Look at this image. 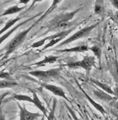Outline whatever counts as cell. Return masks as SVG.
<instances>
[{"label": "cell", "mask_w": 118, "mask_h": 120, "mask_svg": "<svg viewBox=\"0 0 118 120\" xmlns=\"http://www.w3.org/2000/svg\"><path fill=\"white\" fill-rule=\"evenodd\" d=\"M62 39H63L62 38H55V39L50 40V41L49 42V43H47L46 45H45V46H43V48L42 49V51H45L46 49H48V48H50V47H51V46H54L56 43H57V42H61Z\"/></svg>", "instance_id": "44dd1931"}, {"label": "cell", "mask_w": 118, "mask_h": 120, "mask_svg": "<svg viewBox=\"0 0 118 120\" xmlns=\"http://www.w3.org/2000/svg\"><path fill=\"white\" fill-rule=\"evenodd\" d=\"M57 59H58V57H57V56H53V55L46 56L45 59H44L43 60L38 62V63H34L33 65L38 66V67H42V66H45V65H46V64H50V63H54Z\"/></svg>", "instance_id": "8fae6325"}, {"label": "cell", "mask_w": 118, "mask_h": 120, "mask_svg": "<svg viewBox=\"0 0 118 120\" xmlns=\"http://www.w3.org/2000/svg\"><path fill=\"white\" fill-rule=\"evenodd\" d=\"M70 113H71V115H72V116L73 117V119H74V120H79L78 119H77V117L76 116V115L74 114V112L72 111H70Z\"/></svg>", "instance_id": "83f0119b"}, {"label": "cell", "mask_w": 118, "mask_h": 120, "mask_svg": "<svg viewBox=\"0 0 118 120\" xmlns=\"http://www.w3.org/2000/svg\"><path fill=\"white\" fill-rule=\"evenodd\" d=\"M20 113H19V120H36L38 118L41 117V114L32 113L28 111L24 106H22L18 104Z\"/></svg>", "instance_id": "8992f818"}, {"label": "cell", "mask_w": 118, "mask_h": 120, "mask_svg": "<svg viewBox=\"0 0 118 120\" xmlns=\"http://www.w3.org/2000/svg\"><path fill=\"white\" fill-rule=\"evenodd\" d=\"M19 3H22V4H24V5H26L30 0H18Z\"/></svg>", "instance_id": "484cf974"}, {"label": "cell", "mask_w": 118, "mask_h": 120, "mask_svg": "<svg viewBox=\"0 0 118 120\" xmlns=\"http://www.w3.org/2000/svg\"><path fill=\"white\" fill-rule=\"evenodd\" d=\"M60 71H61V70L59 68H54L48 70V71H31V72H30V74L39 79H50L58 76L60 75Z\"/></svg>", "instance_id": "5b68a950"}, {"label": "cell", "mask_w": 118, "mask_h": 120, "mask_svg": "<svg viewBox=\"0 0 118 120\" xmlns=\"http://www.w3.org/2000/svg\"><path fill=\"white\" fill-rule=\"evenodd\" d=\"M116 72H117V79L118 81V63L117 62V69H116Z\"/></svg>", "instance_id": "f546056e"}, {"label": "cell", "mask_w": 118, "mask_h": 120, "mask_svg": "<svg viewBox=\"0 0 118 120\" xmlns=\"http://www.w3.org/2000/svg\"><path fill=\"white\" fill-rule=\"evenodd\" d=\"M78 86L81 88V90H82V91L83 92V94H85V96H86V97L87 98V99H88L90 103H92V105L94 107H95L96 109L97 110V111H99L100 112V113L102 114V115H104V114H106V111H105V110L104 109V107H102V106H100V104H98L97 102H96L95 101H93V100L92 98H91L89 97V96L88 94H87V93H86V92H85V90H83V89H82V87H81V86H80L79 84H78Z\"/></svg>", "instance_id": "4fadbf2b"}, {"label": "cell", "mask_w": 118, "mask_h": 120, "mask_svg": "<svg viewBox=\"0 0 118 120\" xmlns=\"http://www.w3.org/2000/svg\"><path fill=\"white\" fill-rule=\"evenodd\" d=\"M0 120H5V119H4V116H3V115L1 114V117H0Z\"/></svg>", "instance_id": "1f68e13d"}, {"label": "cell", "mask_w": 118, "mask_h": 120, "mask_svg": "<svg viewBox=\"0 0 118 120\" xmlns=\"http://www.w3.org/2000/svg\"><path fill=\"white\" fill-rule=\"evenodd\" d=\"M93 94L97 98H98L99 99L102 100V101H104V102H109L110 100L113 99L111 95H110L109 94H108L107 92L104 91V90H94Z\"/></svg>", "instance_id": "7c38bea8"}, {"label": "cell", "mask_w": 118, "mask_h": 120, "mask_svg": "<svg viewBox=\"0 0 118 120\" xmlns=\"http://www.w3.org/2000/svg\"><path fill=\"white\" fill-rule=\"evenodd\" d=\"M100 22H98L97 23H94V24L86 26V27L79 30L78 31H77L76 33H74L73 34H72L70 37H69L68 38H66L65 40H64V41L61 42V44H59V45L57 46V48L60 47V46H62L64 45H66V44L71 43V42L73 41H76L77 39H80V38H85V37H86V36H88L91 33V31L100 24Z\"/></svg>", "instance_id": "7a4b0ae2"}, {"label": "cell", "mask_w": 118, "mask_h": 120, "mask_svg": "<svg viewBox=\"0 0 118 120\" xmlns=\"http://www.w3.org/2000/svg\"><path fill=\"white\" fill-rule=\"evenodd\" d=\"M41 86L43 88H45L46 90H48L49 91L52 92L54 94H55V95L67 99L66 96H65V91H64L61 87H59V86H54V85H51V84H46V83H42Z\"/></svg>", "instance_id": "52a82bcc"}, {"label": "cell", "mask_w": 118, "mask_h": 120, "mask_svg": "<svg viewBox=\"0 0 118 120\" xmlns=\"http://www.w3.org/2000/svg\"><path fill=\"white\" fill-rule=\"evenodd\" d=\"M25 7H18L17 5L12 6V7H9L8 9H7L3 14L1 15V17L6 16V15H14V14H17V13H19L20 11H22V10H24Z\"/></svg>", "instance_id": "5bb4252c"}, {"label": "cell", "mask_w": 118, "mask_h": 120, "mask_svg": "<svg viewBox=\"0 0 118 120\" xmlns=\"http://www.w3.org/2000/svg\"><path fill=\"white\" fill-rule=\"evenodd\" d=\"M61 1H62V0H53V3H52V5L50 6V8L48 9L47 11H46V12L44 13V14L42 15V16H41V18L38 19L35 22H36V23H38V22H40V21H41V20H42V19H43L44 18H46V16H47V15H49L50 12H52V11H53L54 10V9L56 8V7H57V4L61 3Z\"/></svg>", "instance_id": "e0dca14e"}, {"label": "cell", "mask_w": 118, "mask_h": 120, "mask_svg": "<svg viewBox=\"0 0 118 120\" xmlns=\"http://www.w3.org/2000/svg\"><path fill=\"white\" fill-rule=\"evenodd\" d=\"M110 2H111L113 7L118 11V0H110Z\"/></svg>", "instance_id": "cb8c5ba5"}, {"label": "cell", "mask_w": 118, "mask_h": 120, "mask_svg": "<svg viewBox=\"0 0 118 120\" xmlns=\"http://www.w3.org/2000/svg\"><path fill=\"white\" fill-rule=\"evenodd\" d=\"M113 91H114V94H113V95H115L116 98H118V86H117V87L114 89Z\"/></svg>", "instance_id": "4316f807"}, {"label": "cell", "mask_w": 118, "mask_h": 120, "mask_svg": "<svg viewBox=\"0 0 118 120\" xmlns=\"http://www.w3.org/2000/svg\"><path fill=\"white\" fill-rule=\"evenodd\" d=\"M89 50V46L87 45H80V46H77L72 48H66V49H63V50H58L57 52L60 53H63V52H86L88 51Z\"/></svg>", "instance_id": "9c48e42d"}, {"label": "cell", "mask_w": 118, "mask_h": 120, "mask_svg": "<svg viewBox=\"0 0 118 120\" xmlns=\"http://www.w3.org/2000/svg\"><path fill=\"white\" fill-rule=\"evenodd\" d=\"M36 24H37L36 22L33 23V24L28 29L23 30V31L19 32L18 34L9 42V44L7 46V47H6V50H7L6 56H8L10 54H11L12 52H14L15 50H16L17 48H18V46H20L23 42H24V40L26 39V36H27L28 33L36 26Z\"/></svg>", "instance_id": "6da1fadb"}, {"label": "cell", "mask_w": 118, "mask_h": 120, "mask_svg": "<svg viewBox=\"0 0 118 120\" xmlns=\"http://www.w3.org/2000/svg\"><path fill=\"white\" fill-rule=\"evenodd\" d=\"M0 77H1V79H11V77L10 76V74H8V73H5V72H1Z\"/></svg>", "instance_id": "603a6c76"}, {"label": "cell", "mask_w": 118, "mask_h": 120, "mask_svg": "<svg viewBox=\"0 0 118 120\" xmlns=\"http://www.w3.org/2000/svg\"><path fill=\"white\" fill-rule=\"evenodd\" d=\"M91 120H95V119H91Z\"/></svg>", "instance_id": "836d02e7"}, {"label": "cell", "mask_w": 118, "mask_h": 120, "mask_svg": "<svg viewBox=\"0 0 118 120\" xmlns=\"http://www.w3.org/2000/svg\"><path fill=\"white\" fill-rule=\"evenodd\" d=\"M116 19H117V22H118V14L116 15Z\"/></svg>", "instance_id": "d6a6232c"}, {"label": "cell", "mask_w": 118, "mask_h": 120, "mask_svg": "<svg viewBox=\"0 0 118 120\" xmlns=\"http://www.w3.org/2000/svg\"><path fill=\"white\" fill-rule=\"evenodd\" d=\"M94 13L98 15H103L104 14V0H97L94 6Z\"/></svg>", "instance_id": "9a60e30c"}, {"label": "cell", "mask_w": 118, "mask_h": 120, "mask_svg": "<svg viewBox=\"0 0 118 120\" xmlns=\"http://www.w3.org/2000/svg\"><path fill=\"white\" fill-rule=\"evenodd\" d=\"M114 107H115V109L117 110V111H118V102H117V103H116V104H115V106H114Z\"/></svg>", "instance_id": "4dcf8cb0"}, {"label": "cell", "mask_w": 118, "mask_h": 120, "mask_svg": "<svg viewBox=\"0 0 118 120\" xmlns=\"http://www.w3.org/2000/svg\"><path fill=\"white\" fill-rule=\"evenodd\" d=\"M80 10L81 9H77L73 11H70V12L63 13V14L57 15V16H55L52 20H50L49 22V27H52V26H54L58 24H61V23L69 22V21L73 19L75 15L80 11Z\"/></svg>", "instance_id": "277c9868"}, {"label": "cell", "mask_w": 118, "mask_h": 120, "mask_svg": "<svg viewBox=\"0 0 118 120\" xmlns=\"http://www.w3.org/2000/svg\"><path fill=\"white\" fill-rule=\"evenodd\" d=\"M32 94H33V96H34V102L33 103L38 108V109L41 111L42 113H43V115L45 116H47V111H46V107L43 106V104L42 103L41 100H40V98H38V94H36L35 91H34V90H32Z\"/></svg>", "instance_id": "30bf717a"}, {"label": "cell", "mask_w": 118, "mask_h": 120, "mask_svg": "<svg viewBox=\"0 0 118 120\" xmlns=\"http://www.w3.org/2000/svg\"><path fill=\"white\" fill-rule=\"evenodd\" d=\"M38 15H39V14H38V15H34V17H30V18L29 19H27V20H25L24 22H22L19 23V24H18V25H17V26H15L14 27L11 29V30H8V32H7V34H3V36H1V38H0V42H1V43H2V42H4V40L6 39V38H7V37H9V36L11 35V34H12V33L14 32V30H16L17 29H18V28L19 27V26H23V25H24L25 23H27L28 22H30V21H31L32 19H34V18H36V17H38Z\"/></svg>", "instance_id": "ba28073f"}, {"label": "cell", "mask_w": 118, "mask_h": 120, "mask_svg": "<svg viewBox=\"0 0 118 120\" xmlns=\"http://www.w3.org/2000/svg\"><path fill=\"white\" fill-rule=\"evenodd\" d=\"M89 50H91V51L93 52V53L94 54V55L96 56L97 58L98 59V60H100V56H101V49L98 46H91L89 48Z\"/></svg>", "instance_id": "ffe728a7"}, {"label": "cell", "mask_w": 118, "mask_h": 120, "mask_svg": "<svg viewBox=\"0 0 118 120\" xmlns=\"http://www.w3.org/2000/svg\"><path fill=\"white\" fill-rule=\"evenodd\" d=\"M13 98L18 101H27L30 102H34V98H30L28 95H25V94H14Z\"/></svg>", "instance_id": "d6986e66"}, {"label": "cell", "mask_w": 118, "mask_h": 120, "mask_svg": "<svg viewBox=\"0 0 118 120\" xmlns=\"http://www.w3.org/2000/svg\"><path fill=\"white\" fill-rule=\"evenodd\" d=\"M42 1H43V0H33V2H32L31 5H30V7H29V9H28V10H30V9H31L32 7H34V6L37 3H39V2H42Z\"/></svg>", "instance_id": "d4e9b609"}, {"label": "cell", "mask_w": 118, "mask_h": 120, "mask_svg": "<svg viewBox=\"0 0 118 120\" xmlns=\"http://www.w3.org/2000/svg\"><path fill=\"white\" fill-rule=\"evenodd\" d=\"M53 116H54V111L51 112V114L50 115V117L48 118V119H49V120H53Z\"/></svg>", "instance_id": "f1b7e54d"}, {"label": "cell", "mask_w": 118, "mask_h": 120, "mask_svg": "<svg viewBox=\"0 0 118 120\" xmlns=\"http://www.w3.org/2000/svg\"><path fill=\"white\" fill-rule=\"evenodd\" d=\"M117 27H118V22H117Z\"/></svg>", "instance_id": "d590c367"}, {"label": "cell", "mask_w": 118, "mask_h": 120, "mask_svg": "<svg viewBox=\"0 0 118 120\" xmlns=\"http://www.w3.org/2000/svg\"><path fill=\"white\" fill-rule=\"evenodd\" d=\"M21 19H22V16H18V17H16V18L11 19V20H9L8 22H6L4 27H3V29H1V30H0V34H1V35H2V34H3V33H4L5 31L8 30L11 27V26H13L14 25L16 24V23L18 22Z\"/></svg>", "instance_id": "2e32d148"}, {"label": "cell", "mask_w": 118, "mask_h": 120, "mask_svg": "<svg viewBox=\"0 0 118 120\" xmlns=\"http://www.w3.org/2000/svg\"><path fill=\"white\" fill-rule=\"evenodd\" d=\"M94 63H95V58H94L93 56L86 55V56H85L84 59L80 60V61L69 63L65 66L72 69H77V68H78V67H81V68L86 70L87 72H89V71L92 69Z\"/></svg>", "instance_id": "3957f363"}, {"label": "cell", "mask_w": 118, "mask_h": 120, "mask_svg": "<svg viewBox=\"0 0 118 120\" xmlns=\"http://www.w3.org/2000/svg\"><path fill=\"white\" fill-rule=\"evenodd\" d=\"M17 85V82H12V81H6V80H3L1 81V84H0V86L1 88H5V87H12V86Z\"/></svg>", "instance_id": "7402d4cb"}, {"label": "cell", "mask_w": 118, "mask_h": 120, "mask_svg": "<svg viewBox=\"0 0 118 120\" xmlns=\"http://www.w3.org/2000/svg\"><path fill=\"white\" fill-rule=\"evenodd\" d=\"M42 120H44V118H42Z\"/></svg>", "instance_id": "e575fe53"}, {"label": "cell", "mask_w": 118, "mask_h": 120, "mask_svg": "<svg viewBox=\"0 0 118 120\" xmlns=\"http://www.w3.org/2000/svg\"><path fill=\"white\" fill-rule=\"evenodd\" d=\"M91 81H92L94 83V84H96L97 86H99L100 88H101L102 90H104V91L107 92L108 94H114V91L111 89V87L109 86V85L105 84V83H102L99 82V81L97 80H94V79H91Z\"/></svg>", "instance_id": "ac0fdd59"}]
</instances>
